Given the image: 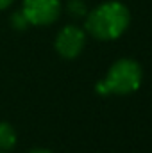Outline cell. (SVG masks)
I'll return each instance as SVG.
<instances>
[{
  "instance_id": "obj_7",
  "label": "cell",
  "mask_w": 152,
  "mask_h": 153,
  "mask_svg": "<svg viewBox=\"0 0 152 153\" xmlns=\"http://www.w3.org/2000/svg\"><path fill=\"white\" fill-rule=\"evenodd\" d=\"M68 13L72 14V16H84L86 14V5H84V2L82 0H70L68 2Z\"/></svg>"
},
{
  "instance_id": "obj_2",
  "label": "cell",
  "mask_w": 152,
  "mask_h": 153,
  "mask_svg": "<svg viewBox=\"0 0 152 153\" xmlns=\"http://www.w3.org/2000/svg\"><path fill=\"white\" fill-rule=\"evenodd\" d=\"M141 82V70L138 62L131 59H120L116 61L108 76L97 84V91L100 94H129L140 87Z\"/></svg>"
},
{
  "instance_id": "obj_4",
  "label": "cell",
  "mask_w": 152,
  "mask_h": 153,
  "mask_svg": "<svg viewBox=\"0 0 152 153\" xmlns=\"http://www.w3.org/2000/svg\"><path fill=\"white\" fill-rule=\"evenodd\" d=\"M84 43H86L84 30H81L75 25H68L59 30V34L56 38V50L65 59H75L82 52Z\"/></svg>"
},
{
  "instance_id": "obj_9",
  "label": "cell",
  "mask_w": 152,
  "mask_h": 153,
  "mask_svg": "<svg viewBox=\"0 0 152 153\" xmlns=\"http://www.w3.org/2000/svg\"><path fill=\"white\" fill-rule=\"evenodd\" d=\"M29 153H52L50 150H45V148H36V150H31Z\"/></svg>"
},
{
  "instance_id": "obj_1",
  "label": "cell",
  "mask_w": 152,
  "mask_h": 153,
  "mask_svg": "<svg viewBox=\"0 0 152 153\" xmlns=\"http://www.w3.org/2000/svg\"><path fill=\"white\" fill-rule=\"evenodd\" d=\"M129 11L120 2H106L95 7L86 18V30L97 39L109 41L123 34L129 25Z\"/></svg>"
},
{
  "instance_id": "obj_3",
  "label": "cell",
  "mask_w": 152,
  "mask_h": 153,
  "mask_svg": "<svg viewBox=\"0 0 152 153\" xmlns=\"http://www.w3.org/2000/svg\"><path fill=\"white\" fill-rule=\"evenodd\" d=\"M22 13L27 18L29 25H50L61 14V2L59 0H23Z\"/></svg>"
},
{
  "instance_id": "obj_8",
  "label": "cell",
  "mask_w": 152,
  "mask_h": 153,
  "mask_svg": "<svg viewBox=\"0 0 152 153\" xmlns=\"http://www.w3.org/2000/svg\"><path fill=\"white\" fill-rule=\"evenodd\" d=\"M13 2H14V0H0V11H2V9H7Z\"/></svg>"
},
{
  "instance_id": "obj_5",
  "label": "cell",
  "mask_w": 152,
  "mask_h": 153,
  "mask_svg": "<svg viewBox=\"0 0 152 153\" xmlns=\"http://www.w3.org/2000/svg\"><path fill=\"white\" fill-rule=\"evenodd\" d=\"M16 144V132L14 128L5 123L0 121V150H11Z\"/></svg>"
},
{
  "instance_id": "obj_6",
  "label": "cell",
  "mask_w": 152,
  "mask_h": 153,
  "mask_svg": "<svg viewBox=\"0 0 152 153\" xmlns=\"http://www.w3.org/2000/svg\"><path fill=\"white\" fill-rule=\"evenodd\" d=\"M11 25H13L16 30H25V29L29 27V22H27V18L23 16L22 11H16V13L11 16Z\"/></svg>"
},
{
  "instance_id": "obj_10",
  "label": "cell",
  "mask_w": 152,
  "mask_h": 153,
  "mask_svg": "<svg viewBox=\"0 0 152 153\" xmlns=\"http://www.w3.org/2000/svg\"><path fill=\"white\" fill-rule=\"evenodd\" d=\"M0 153H2V152H0Z\"/></svg>"
}]
</instances>
